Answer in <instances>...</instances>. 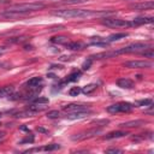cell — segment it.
Listing matches in <instances>:
<instances>
[{
	"label": "cell",
	"instance_id": "ac0fdd59",
	"mask_svg": "<svg viewBox=\"0 0 154 154\" xmlns=\"http://www.w3.org/2000/svg\"><path fill=\"white\" fill-rule=\"evenodd\" d=\"M66 47L69 49H72V51H77V49H82L83 45L81 42H67L66 43Z\"/></svg>",
	"mask_w": 154,
	"mask_h": 154
},
{
	"label": "cell",
	"instance_id": "f546056e",
	"mask_svg": "<svg viewBox=\"0 0 154 154\" xmlns=\"http://www.w3.org/2000/svg\"><path fill=\"white\" fill-rule=\"evenodd\" d=\"M90 63H91V60L89 59V61H88V63H85V64L83 65V69H84V70H88V69H89V65H90Z\"/></svg>",
	"mask_w": 154,
	"mask_h": 154
},
{
	"label": "cell",
	"instance_id": "d6986e66",
	"mask_svg": "<svg viewBox=\"0 0 154 154\" xmlns=\"http://www.w3.org/2000/svg\"><path fill=\"white\" fill-rule=\"evenodd\" d=\"M87 1H89V0H63L59 4H61V5H76V4H84Z\"/></svg>",
	"mask_w": 154,
	"mask_h": 154
},
{
	"label": "cell",
	"instance_id": "9a60e30c",
	"mask_svg": "<svg viewBox=\"0 0 154 154\" xmlns=\"http://www.w3.org/2000/svg\"><path fill=\"white\" fill-rule=\"evenodd\" d=\"M143 124H144V120H131V122H126V123L120 124V126L122 128H132V126H140Z\"/></svg>",
	"mask_w": 154,
	"mask_h": 154
},
{
	"label": "cell",
	"instance_id": "4316f807",
	"mask_svg": "<svg viewBox=\"0 0 154 154\" xmlns=\"http://www.w3.org/2000/svg\"><path fill=\"white\" fill-rule=\"evenodd\" d=\"M59 116H60V113L58 111H51V112L47 113V117L48 118H58Z\"/></svg>",
	"mask_w": 154,
	"mask_h": 154
},
{
	"label": "cell",
	"instance_id": "7c38bea8",
	"mask_svg": "<svg viewBox=\"0 0 154 154\" xmlns=\"http://www.w3.org/2000/svg\"><path fill=\"white\" fill-rule=\"evenodd\" d=\"M91 111L90 109H85V111H79V112H72V113H67V118L69 119H78V118H84L85 116L90 114Z\"/></svg>",
	"mask_w": 154,
	"mask_h": 154
},
{
	"label": "cell",
	"instance_id": "83f0119b",
	"mask_svg": "<svg viewBox=\"0 0 154 154\" xmlns=\"http://www.w3.org/2000/svg\"><path fill=\"white\" fill-rule=\"evenodd\" d=\"M106 153H122L120 149H117V148H109L106 150Z\"/></svg>",
	"mask_w": 154,
	"mask_h": 154
},
{
	"label": "cell",
	"instance_id": "1f68e13d",
	"mask_svg": "<svg viewBox=\"0 0 154 154\" xmlns=\"http://www.w3.org/2000/svg\"><path fill=\"white\" fill-rule=\"evenodd\" d=\"M5 52V48H0V54H2Z\"/></svg>",
	"mask_w": 154,
	"mask_h": 154
},
{
	"label": "cell",
	"instance_id": "30bf717a",
	"mask_svg": "<svg viewBox=\"0 0 154 154\" xmlns=\"http://www.w3.org/2000/svg\"><path fill=\"white\" fill-rule=\"evenodd\" d=\"M153 20H154L153 17H138V18L131 19V23H132V26H138V25L153 23Z\"/></svg>",
	"mask_w": 154,
	"mask_h": 154
},
{
	"label": "cell",
	"instance_id": "ffe728a7",
	"mask_svg": "<svg viewBox=\"0 0 154 154\" xmlns=\"http://www.w3.org/2000/svg\"><path fill=\"white\" fill-rule=\"evenodd\" d=\"M96 84H94V83H91V84H88V85H85L83 89H81V91H83L84 94H90L91 91H94L95 89H96Z\"/></svg>",
	"mask_w": 154,
	"mask_h": 154
},
{
	"label": "cell",
	"instance_id": "5b68a950",
	"mask_svg": "<svg viewBox=\"0 0 154 154\" xmlns=\"http://www.w3.org/2000/svg\"><path fill=\"white\" fill-rule=\"evenodd\" d=\"M124 66L129 69H149L153 66V63L146 60H130L124 63Z\"/></svg>",
	"mask_w": 154,
	"mask_h": 154
},
{
	"label": "cell",
	"instance_id": "2e32d148",
	"mask_svg": "<svg viewBox=\"0 0 154 154\" xmlns=\"http://www.w3.org/2000/svg\"><path fill=\"white\" fill-rule=\"evenodd\" d=\"M125 135H126V132H124V131H114V132H109V134H107V135L105 136V138H106V140L118 138V137H123V136H125Z\"/></svg>",
	"mask_w": 154,
	"mask_h": 154
},
{
	"label": "cell",
	"instance_id": "484cf974",
	"mask_svg": "<svg viewBox=\"0 0 154 154\" xmlns=\"http://www.w3.org/2000/svg\"><path fill=\"white\" fill-rule=\"evenodd\" d=\"M152 99H144V100H140L137 103L138 106H152Z\"/></svg>",
	"mask_w": 154,
	"mask_h": 154
},
{
	"label": "cell",
	"instance_id": "8992f818",
	"mask_svg": "<svg viewBox=\"0 0 154 154\" xmlns=\"http://www.w3.org/2000/svg\"><path fill=\"white\" fill-rule=\"evenodd\" d=\"M101 130L100 129H91V130H88V131H84V132H81V134H76L75 136H72V140L73 141H82V140H85V138H90L91 136L99 134Z\"/></svg>",
	"mask_w": 154,
	"mask_h": 154
},
{
	"label": "cell",
	"instance_id": "277c9868",
	"mask_svg": "<svg viewBox=\"0 0 154 154\" xmlns=\"http://www.w3.org/2000/svg\"><path fill=\"white\" fill-rule=\"evenodd\" d=\"M134 106L130 102H117L114 105H111L107 107V112L109 113H128L130 111H132Z\"/></svg>",
	"mask_w": 154,
	"mask_h": 154
},
{
	"label": "cell",
	"instance_id": "ba28073f",
	"mask_svg": "<svg viewBox=\"0 0 154 154\" xmlns=\"http://www.w3.org/2000/svg\"><path fill=\"white\" fill-rule=\"evenodd\" d=\"M60 146L59 144H47L45 147H38V148H32V149H28L25 150L24 153H31V152H51V150H55V149H59Z\"/></svg>",
	"mask_w": 154,
	"mask_h": 154
},
{
	"label": "cell",
	"instance_id": "7402d4cb",
	"mask_svg": "<svg viewBox=\"0 0 154 154\" xmlns=\"http://www.w3.org/2000/svg\"><path fill=\"white\" fill-rule=\"evenodd\" d=\"M81 76V71H75V72H72L70 76H69V78H66V81L65 82H71V81H76L78 77Z\"/></svg>",
	"mask_w": 154,
	"mask_h": 154
},
{
	"label": "cell",
	"instance_id": "5bb4252c",
	"mask_svg": "<svg viewBox=\"0 0 154 154\" xmlns=\"http://www.w3.org/2000/svg\"><path fill=\"white\" fill-rule=\"evenodd\" d=\"M126 36H128L126 32H118V34H113V35L108 36V37L105 38V40L109 43V42H113V41H118V40H120V38H124V37H126Z\"/></svg>",
	"mask_w": 154,
	"mask_h": 154
},
{
	"label": "cell",
	"instance_id": "52a82bcc",
	"mask_svg": "<svg viewBox=\"0 0 154 154\" xmlns=\"http://www.w3.org/2000/svg\"><path fill=\"white\" fill-rule=\"evenodd\" d=\"M85 109H90L88 106L84 105H77V103H70L63 107V111L66 113H72V112H79V111H85Z\"/></svg>",
	"mask_w": 154,
	"mask_h": 154
},
{
	"label": "cell",
	"instance_id": "4fadbf2b",
	"mask_svg": "<svg viewBox=\"0 0 154 154\" xmlns=\"http://www.w3.org/2000/svg\"><path fill=\"white\" fill-rule=\"evenodd\" d=\"M42 84V78L41 77H32L26 82L28 88H38Z\"/></svg>",
	"mask_w": 154,
	"mask_h": 154
},
{
	"label": "cell",
	"instance_id": "44dd1931",
	"mask_svg": "<svg viewBox=\"0 0 154 154\" xmlns=\"http://www.w3.org/2000/svg\"><path fill=\"white\" fill-rule=\"evenodd\" d=\"M52 42H55V43H63V45H66L69 41L66 37L64 36H58V37H53L52 38Z\"/></svg>",
	"mask_w": 154,
	"mask_h": 154
},
{
	"label": "cell",
	"instance_id": "3957f363",
	"mask_svg": "<svg viewBox=\"0 0 154 154\" xmlns=\"http://www.w3.org/2000/svg\"><path fill=\"white\" fill-rule=\"evenodd\" d=\"M102 24L109 28H124V26H132L131 20H125L120 18H103Z\"/></svg>",
	"mask_w": 154,
	"mask_h": 154
},
{
	"label": "cell",
	"instance_id": "6da1fadb",
	"mask_svg": "<svg viewBox=\"0 0 154 154\" xmlns=\"http://www.w3.org/2000/svg\"><path fill=\"white\" fill-rule=\"evenodd\" d=\"M112 11H96V10H83V8H65L53 12L54 16L63 18H94L105 17L112 14Z\"/></svg>",
	"mask_w": 154,
	"mask_h": 154
},
{
	"label": "cell",
	"instance_id": "f1b7e54d",
	"mask_svg": "<svg viewBox=\"0 0 154 154\" xmlns=\"http://www.w3.org/2000/svg\"><path fill=\"white\" fill-rule=\"evenodd\" d=\"M24 142H34V136H30V138L29 137H26L25 140H23L20 143H24Z\"/></svg>",
	"mask_w": 154,
	"mask_h": 154
},
{
	"label": "cell",
	"instance_id": "9c48e42d",
	"mask_svg": "<svg viewBox=\"0 0 154 154\" xmlns=\"http://www.w3.org/2000/svg\"><path fill=\"white\" fill-rule=\"evenodd\" d=\"M154 6L153 1H147V2H140V4H134L130 6V8L136 10V11H142V10H152Z\"/></svg>",
	"mask_w": 154,
	"mask_h": 154
},
{
	"label": "cell",
	"instance_id": "7a4b0ae2",
	"mask_svg": "<svg viewBox=\"0 0 154 154\" xmlns=\"http://www.w3.org/2000/svg\"><path fill=\"white\" fill-rule=\"evenodd\" d=\"M46 7V5L43 2L40 1H35V2H25V4H16V5H11L6 8V11L8 12H13V13H18L20 16H24L29 12H35L38 11L41 8Z\"/></svg>",
	"mask_w": 154,
	"mask_h": 154
},
{
	"label": "cell",
	"instance_id": "e0dca14e",
	"mask_svg": "<svg viewBox=\"0 0 154 154\" xmlns=\"http://www.w3.org/2000/svg\"><path fill=\"white\" fill-rule=\"evenodd\" d=\"M13 91V88L12 87H4V88H0V97H4V96H10Z\"/></svg>",
	"mask_w": 154,
	"mask_h": 154
},
{
	"label": "cell",
	"instance_id": "d4e9b609",
	"mask_svg": "<svg viewBox=\"0 0 154 154\" xmlns=\"http://www.w3.org/2000/svg\"><path fill=\"white\" fill-rule=\"evenodd\" d=\"M141 54L144 55V57H148V58H153L154 57V51H153V48H148V49L141 52Z\"/></svg>",
	"mask_w": 154,
	"mask_h": 154
},
{
	"label": "cell",
	"instance_id": "8fae6325",
	"mask_svg": "<svg viewBox=\"0 0 154 154\" xmlns=\"http://www.w3.org/2000/svg\"><path fill=\"white\" fill-rule=\"evenodd\" d=\"M117 85L123 89H131L134 87V82L129 78H119L117 81Z\"/></svg>",
	"mask_w": 154,
	"mask_h": 154
},
{
	"label": "cell",
	"instance_id": "cb8c5ba5",
	"mask_svg": "<svg viewBox=\"0 0 154 154\" xmlns=\"http://www.w3.org/2000/svg\"><path fill=\"white\" fill-rule=\"evenodd\" d=\"M79 93H81V88H79V87H72V88L69 90V94H70L71 96H77Z\"/></svg>",
	"mask_w": 154,
	"mask_h": 154
},
{
	"label": "cell",
	"instance_id": "603a6c76",
	"mask_svg": "<svg viewBox=\"0 0 154 154\" xmlns=\"http://www.w3.org/2000/svg\"><path fill=\"white\" fill-rule=\"evenodd\" d=\"M32 102L34 103H38V105H47L49 102V100L47 97H35Z\"/></svg>",
	"mask_w": 154,
	"mask_h": 154
},
{
	"label": "cell",
	"instance_id": "4dcf8cb0",
	"mask_svg": "<svg viewBox=\"0 0 154 154\" xmlns=\"http://www.w3.org/2000/svg\"><path fill=\"white\" fill-rule=\"evenodd\" d=\"M5 137H6V134L5 132H0V143L5 140Z\"/></svg>",
	"mask_w": 154,
	"mask_h": 154
}]
</instances>
